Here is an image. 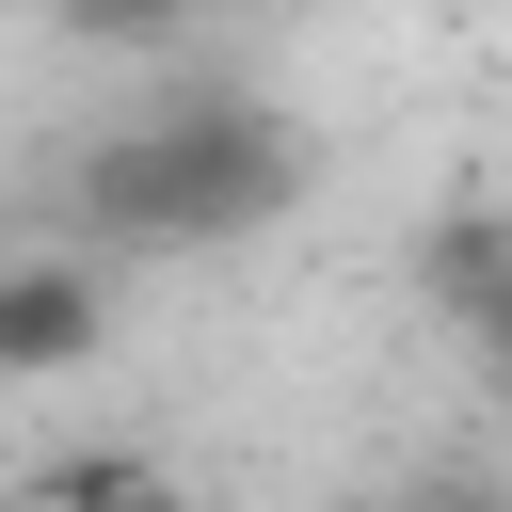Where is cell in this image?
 I'll return each mask as SVG.
<instances>
[{
	"mask_svg": "<svg viewBox=\"0 0 512 512\" xmlns=\"http://www.w3.org/2000/svg\"><path fill=\"white\" fill-rule=\"evenodd\" d=\"M288 192H304V144H288V112H256V96H176V112L112 128V144L80 160V224H96V240H144V256L256 240Z\"/></svg>",
	"mask_w": 512,
	"mask_h": 512,
	"instance_id": "cell-1",
	"label": "cell"
},
{
	"mask_svg": "<svg viewBox=\"0 0 512 512\" xmlns=\"http://www.w3.org/2000/svg\"><path fill=\"white\" fill-rule=\"evenodd\" d=\"M112 352V288L80 256H0V384H64Z\"/></svg>",
	"mask_w": 512,
	"mask_h": 512,
	"instance_id": "cell-2",
	"label": "cell"
},
{
	"mask_svg": "<svg viewBox=\"0 0 512 512\" xmlns=\"http://www.w3.org/2000/svg\"><path fill=\"white\" fill-rule=\"evenodd\" d=\"M416 272H432L448 336H464V352L512 384V224H496V208H464V224H432V256H416Z\"/></svg>",
	"mask_w": 512,
	"mask_h": 512,
	"instance_id": "cell-3",
	"label": "cell"
}]
</instances>
